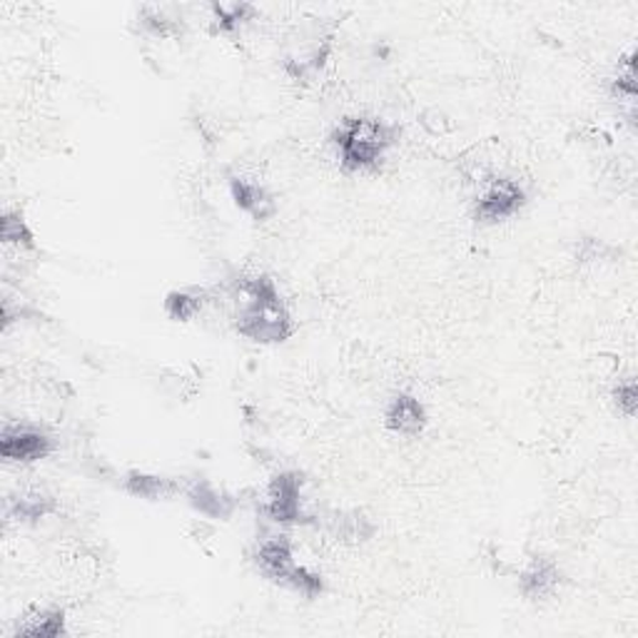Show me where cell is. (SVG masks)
<instances>
[{
  "label": "cell",
  "instance_id": "obj_1",
  "mask_svg": "<svg viewBox=\"0 0 638 638\" xmlns=\"http://www.w3.org/2000/svg\"><path fill=\"white\" fill-rule=\"evenodd\" d=\"M232 327L258 345H282L294 335L292 312L270 274L240 278L232 290Z\"/></svg>",
  "mask_w": 638,
  "mask_h": 638
},
{
  "label": "cell",
  "instance_id": "obj_2",
  "mask_svg": "<svg viewBox=\"0 0 638 638\" xmlns=\"http://www.w3.org/2000/svg\"><path fill=\"white\" fill-rule=\"evenodd\" d=\"M397 140V127L372 115L345 117L332 133V147L345 172H372L381 168Z\"/></svg>",
  "mask_w": 638,
  "mask_h": 638
},
{
  "label": "cell",
  "instance_id": "obj_3",
  "mask_svg": "<svg viewBox=\"0 0 638 638\" xmlns=\"http://www.w3.org/2000/svg\"><path fill=\"white\" fill-rule=\"evenodd\" d=\"M252 564L268 582L290 588L304 598H320L325 594V576L314 568L294 562V546L290 536L270 534L254 544Z\"/></svg>",
  "mask_w": 638,
  "mask_h": 638
},
{
  "label": "cell",
  "instance_id": "obj_4",
  "mask_svg": "<svg viewBox=\"0 0 638 638\" xmlns=\"http://www.w3.org/2000/svg\"><path fill=\"white\" fill-rule=\"evenodd\" d=\"M332 53V31L322 23L300 25L284 45V71L294 81H310Z\"/></svg>",
  "mask_w": 638,
  "mask_h": 638
},
{
  "label": "cell",
  "instance_id": "obj_5",
  "mask_svg": "<svg viewBox=\"0 0 638 638\" xmlns=\"http://www.w3.org/2000/svg\"><path fill=\"white\" fill-rule=\"evenodd\" d=\"M529 195L526 188L516 178H506V175H496L489 178L479 188V195L471 205V218L479 224H502L506 220L516 218L519 212L526 208Z\"/></svg>",
  "mask_w": 638,
  "mask_h": 638
},
{
  "label": "cell",
  "instance_id": "obj_6",
  "mask_svg": "<svg viewBox=\"0 0 638 638\" xmlns=\"http://www.w3.org/2000/svg\"><path fill=\"white\" fill-rule=\"evenodd\" d=\"M264 514L270 522L282 526H307L314 522L304 499V479L300 471L287 469L272 477L268 499H264Z\"/></svg>",
  "mask_w": 638,
  "mask_h": 638
},
{
  "label": "cell",
  "instance_id": "obj_7",
  "mask_svg": "<svg viewBox=\"0 0 638 638\" xmlns=\"http://www.w3.org/2000/svg\"><path fill=\"white\" fill-rule=\"evenodd\" d=\"M55 451V439L31 421H8L0 435V457L11 464H35Z\"/></svg>",
  "mask_w": 638,
  "mask_h": 638
},
{
  "label": "cell",
  "instance_id": "obj_8",
  "mask_svg": "<svg viewBox=\"0 0 638 638\" xmlns=\"http://www.w3.org/2000/svg\"><path fill=\"white\" fill-rule=\"evenodd\" d=\"M564 586V574L554 558L532 556L519 572V594L532 604H544L554 598Z\"/></svg>",
  "mask_w": 638,
  "mask_h": 638
},
{
  "label": "cell",
  "instance_id": "obj_9",
  "mask_svg": "<svg viewBox=\"0 0 638 638\" xmlns=\"http://www.w3.org/2000/svg\"><path fill=\"white\" fill-rule=\"evenodd\" d=\"M429 425V415L425 401L411 391H397L395 397L387 401L385 409V427L391 435L405 437V439H417L419 435H425V429Z\"/></svg>",
  "mask_w": 638,
  "mask_h": 638
},
{
  "label": "cell",
  "instance_id": "obj_10",
  "mask_svg": "<svg viewBox=\"0 0 638 638\" xmlns=\"http://www.w3.org/2000/svg\"><path fill=\"white\" fill-rule=\"evenodd\" d=\"M185 496H188V504L205 519H230L238 509V496L230 494L228 489H220L218 484H212L210 479H195L188 487H185Z\"/></svg>",
  "mask_w": 638,
  "mask_h": 638
},
{
  "label": "cell",
  "instance_id": "obj_11",
  "mask_svg": "<svg viewBox=\"0 0 638 638\" xmlns=\"http://www.w3.org/2000/svg\"><path fill=\"white\" fill-rule=\"evenodd\" d=\"M228 182H230L232 202L238 205L244 215H250L252 220L264 222L278 212V205H274L272 192L264 188L260 180L248 178V175H230Z\"/></svg>",
  "mask_w": 638,
  "mask_h": 638
},
{
  "label": "cell",
  "instance_id": "obj_12",
  "mask_svg": "<svg viewBox=\"0 0 638 638\" xmlns=\"http://www.w3.org/2000/svg\"><path fill=\"white\" fill-rule=\"evenodd\" d=\"M15 636L33 638H61L67 636V618L61 606H33L23 616H18Z\"/></svg>",
  "mask_w": 638,
  "mask_h": 638
},
{
  "label": "cell",
  "instance_id": "obj_13",
  "mask_svg": "<svg viewBox=\"0 0 638 638\" xmlns=\"http://www.w3.org/2000/svg\"><path fill=\"white\" fill-rule=\"evenodd\" d=\"M125 492L135 499H147V502H163L185 492V484L178 479L163 474H147V471H130L125 477Z\"/></svg>",
  "mask_w": 638,
  "mask_h": 638
},
{
  "label": "cell",
  "instance_id": "obj_14",
  "mask_svg": "<svg viewBox=\"0 0 638 638\" xmlns=\"http://www.w3.org/2000/svg\"><path fill=\"white\" fill-rule=\"evenodd\" d=\"M55 512V499L45 489H25L8 499V516L21 524H38Z\"/></svg>",
  "mask_w": 638,
  "mask_h": 638
},
{
  "label": "cell",
  "instance_id": "obj_15",
  "mask_svg": "<svg viewBox=\"0 0 638 638\" xmlns=\"http://www.w3.org/2000/svg\"><path fill=\"white\" fill-rule=\"evenodd\" d=\"M327 529L339 544H349V546H359L369 542V538L377 532L375 524H372V519H367L362 512H335L327 519Z\"/></svg>",
  "mask_w": 638,
  "mask_h": 638
},
{
  "label": "cell",
  "instance_id": "obj_16",
  "mask_svg": "<svg viewBox=\"0 0 638 638\" xmlns=\"http://www.w3.org/2000/svg\"><path fill=\"white\" fill-rule=\"evenodd\" d=\"M208 302H210L208 290L182 287V290H172L165 294L163 310L172 322H192L195 317H200L202 310L208 307Z\"/></svg>",
  "mask_w": 638,
  "mask_h": 638
},
{
  "label": "cell",
  "instance_id": "obj_17",
  "mask_svg": "<svg viewBox=\"0 0 638 638\" xmlns=\"http://www.w3.org/2000/svg\"><path fill=\"white\" fill-rule=\"evenodd\" d=\"M178 6H145L140 8V23L155 38H175L182 33V15Z\"/></svg>",
  "mask_w": 638,
  "mask_h": 638
},
{
  "label": "cell",
  "instance_id": "obj_18",
  "mask_svg": "<svg viewBox=\"0 0 638 638\" xmlns=\"http://www.w3.org/2000/svg\"><path fill=\"white\" fill-rule=\"evenodd\" d=\"M212 31L220 35H238L254 18V8L248 3H212Z\"/></svg>",
  "mask_w": 638,
  "mask_h": 638
},
{
  "label": "cell",
  "instance_id": "obj_19",
  "mask_svg": "<svg viewBox=\"0 0 638 638\" xmlns=\"http://www.w3.org/2000/svg\"><path fill=\"white\" fill-rule=\"evenodd\" d=\"M0 238H3L6 248H15L18 252L35 250V234L31 224L25 222L21 210H3V220H0Z\"/></svg>",
  "mask_w": 638,
  "mask_h": 638
},
{
  "label": "cell",
  "instance_id": "obj_20",
  "mask_svg": "<svg viewBox=\"0 0 638 638\" xmlns=\"http://www.w3.org/2000/svg\"><path fill=\"white\" fill-rule=\"evenodd\" d=\"M614 95L634 107L636 103V55L628 53L626 61L618 65V75L614 77Z\"/></svg>",
  "mask_w": 638,
  "mask_h": 638
},
{
  "label": "cell",
  "instance_id": "obj_21",
  "mask_svg": "<svg viewBox=\"0 0 638 638\" xmlns=\"http://www.w3.org/2000/svg\"><path fill=\"white\" fill-rule=\"evenodd\" d=\"M614 401H616V407H618V411H621L624 417L634 419L636 407H638V389H636V379L634 377L618 381V385L614 387Z\"/></svg>",
  "mask_w": 638,
  "mask_h": 638
}]
</instances>
